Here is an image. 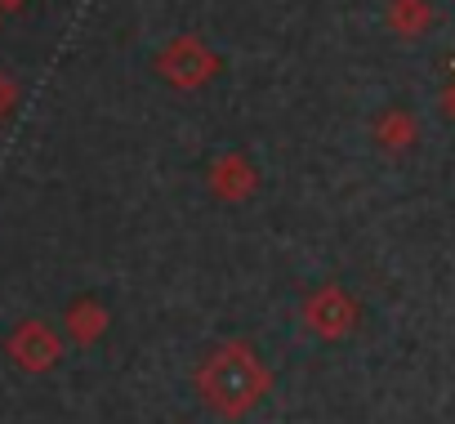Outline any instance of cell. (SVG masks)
Here are the masks:
<instances>
[{
    "instance_id": "1",
    "label": "cell",
    "mask_w": 455,
    "mask_h": 424,
    "mask_svg": "<svg viewBox=\"0 0 455 424\" xmlns=\"http://www.w3.org/2000/svg\"><path fill=\"white\" fill-rule=\"evenodd\" d=\"M192 384L210 415L233 424V420H246L273 393V371L251 340H223L196 362Z\"/></svg>"
},
{
    "instance_id": "8",
    "label": "cell",
    "mask_w": 455,
    "mask_h": 424,
    "mask_svg": "<svg viewBox=\"0 0 455 424\" xmlns=\"http://www.w3.org/2000/svg\"><path fill=\"white\" fill-rule=\"evenodd\" d=\"M68 322H72V331H76L81 340H94V335H103V326H108V313H103L99 304H76Z\"/></svg>"
},
{
    "instance_id": "9",
    "label": "cell",
    "mask_w": 455,
    "mask_h": 424,
    "mask_svg": "<svg viewBox=\"0 0 455 424\" xmlns=\"http://www.w3.org/2000/svg\"><path fill=\"white\" fill-rule=\"evenodd\" d=\"M442 103H446V116L455 121V63H451V85H446V99Z\"/></svg>"
},
{
    "instance_id": "5",
    "label": "cell",
    "mask_w": 455,
    "mask_h": 424,
    "mask_svg": "<svg viewBox=\"0 0 455 424\" xmlns=\"http://www.w3.org/2000/svg\"><path fill=\"white\" fill-rule=\"evenodd\" d=\"M384 23H388V32H393L397 41H419V36L437 23V14H433L428 0H388Z\"/></svg>"
},
{
    "instance_id": "6",
    "label": "cell",
    "mask_w": 455,
    "mask_h": 424,
    "mask_svg": "<svg viewBox=\"0 0 455 424\" xmlns=\"http://www.w3.org/2000/svg\"><path fill=\"white\" fill-rule=\"evenodd\" d=\"M415 139H419V125H415V116H411L406 108H384V112L375 116V143H379L388 156L411 152Z\"/></svg>"
},
{
    "instance_id": "7",
    "label": "cell",
    "mask_w": 455,
    "mask_h": 424,
    "mask_svg": "<svg viewBox=\"0 0 455 424\" xmlns=\"http://www.w3.org/2000/svg\"><path fill=\"white\" fill-rule=\"evenodd\" d=\"M54 357H59V344H54L41 326L23 335V362H28V366H50Z\"/></svg>"
},
{
    "instance_id": "4",
    "label": "cell",
    "mask_w": 455,
    "mask_h": 424,
    "mask_svg": "<svg viewBox=\"0 0 455 424\" xmlns=\"http://www.w3.org/2000/svg\"><path fill=\"white\" fill-rule=\"evenodd\" d=\"M205 188H210L214 201L242 205V201H251V196L259 192V170L251 165L246 152H223V156L210 161V170H205Z\"/></svg>"
},
{
    "instance_id": "3",
    "label": "cell",
    "mask_w": 455,
    "mask_h": 424,
    "mask_svg": "<svg viewBox=\"0 0 455 424\" xmlns=\"http://www.w3.org/2000/svg\"><path fill=\"white\" fill-rule=\"evenodd\" d=\"M219 54L201 41V36H174L161 54H156V72L161 81H170L174 90H201L205 81L219 76Z\"/></svg>"
},
{
    "instance_id": "2",
    "label": "cell",
    "mask_w": 455,
    "mask_h": 424,
    "mask_svg": "<svg viewBox=\"0 0 455 424\" xmlns=\"http://www.w3.org/2000/svg\"><path fill=\"white\" fill-rule=\"evenodd\" d=\"M299 322H304L308 335H317V340H326V344H339V340H348V335L357 331L362 304H357L339 282H326V286H317V291L304 295Z\"/></svg>"
}]
</instances>
